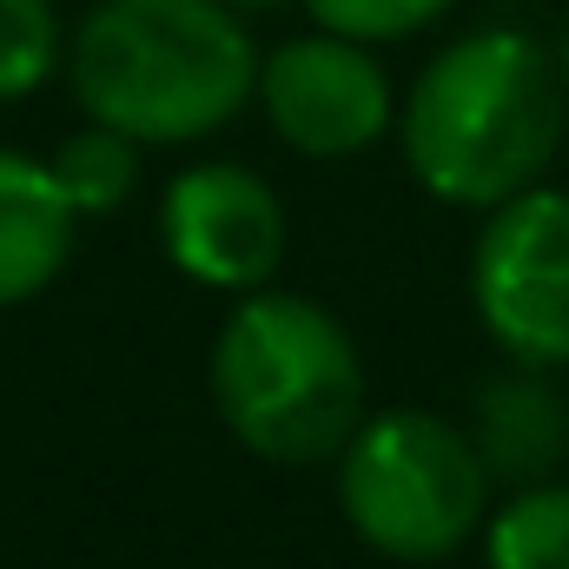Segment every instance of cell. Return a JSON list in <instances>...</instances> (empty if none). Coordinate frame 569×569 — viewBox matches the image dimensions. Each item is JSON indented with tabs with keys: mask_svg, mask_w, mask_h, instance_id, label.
Here are the masks:
<instances>
[{
	"mask_svg": "<svg viewBox=\"0 0 569 569\" xmlns=\"http://www.w3.org/2000/svg\"><path fill=\"white\" fill-rule=\"evenodd\" d=\"M563 120L569 93L557 53L523 27H477L430 53V67L398 100V146L430 199L490 212L543 186Z\"/></svg>",
	"mask_w": 569,
	"mask_h": 569,
	"instance_id": "obj_1",
	"label": "cell"
},
{
	"mask_svg": "<svg viewBox=\"0 0 569 569\" xmlns=\"http://www.w3.org/2000/svg\"><path fill=\"white\" fill-rule=\"evenodd\" d=\"M259 40L226 0H93L67 40L87 120L146 146H192L259 100Z\"/></svg>",
	"mask_w": 569,
	"mask_h": 569,
	"instance_id": "obj_2",
	"label": "cell"
},
{
	"mask_svg": "<svg viewBox=\"0 0 569 569\" xmlns=\"http://www.w3.org/2000/svg\"><path fill=\"white\" fill-rule=\"evenodd\" d=\"M212 411L266 463H338L365 425V358L338 311L305 291H239L206 358Z\"/></svg>",
	"mask_w": 569,
	"mask_h": 569,
	"instance_id": "obj_3",
	"label": "cell"
},
{
	"mask_svg": "<svg viewBox=\"0 0 569 569\" xmlns=\"http://www.w3.org/2000/svg\"><path fill=\"white\" fill-rule=\"evenodd\" d=\"M477 437L437 411H371L338 450V510L385 563H450L490 517Z\"/></svg>",
	"mask_w": 569,
	"mask_h": 569,
	"instance_id": "obj_4",
	"label": "cell"
},
{
	"mask_svg": "<svg viewBox=\"0 0 569 569\" xmlns=\"http://www.w3.org/2000/svg\"><path fill=\"white\" fill-rule=\"evenodd\" d=\"M470 305L510 365H569V192L530 186L483 212L470 246Z\"/></svg>",
	"mask_w": 569,
	"mask_h": 569,
	"instance_id": "obj_5",
	"label": "cell"
},
{
	"mask_svg": "<svg viewBox=\"0 0 569 569\" xmlns=\"http://www.w3.org/2000/svg\"><path fill=\"white\" fill-rule=\"evenodd\" d=\"M266 127L305 159H351L398 133V93L378 53L351 33L311 27L259 60Z\"/></svg>",
	"mask_w": 569,
	"mask_h": 569,
	"instance_id": "obj_6",
	"label": "cell"
},
{
	"mask_svg": "<svg viewBox=\"0 0 569 569\" xmlns=\"http://www.w3.org/2000/svg\"><path fill=\"white\" fill-rule=\"evenodd\" d=\"M159 246L172 272L206 291H259L284 259L279 192L239 159H199L159 192Z\"/></svg>",
	"mask_w": 569,
	"mask_h": 569,
	"instance_id": "obj_7",
	"label": "cell"
},
{
	"mask_svg": "<svg viewBox=\"0 0 569 569\" xmlns=\"http://www.w3.org/2000/svg\"><path fill=\"white\" fill-rule=\"evenodd\" d=\"M80 212L47 159L0 146V311L40 298L73 259Z\"/></svg>",
	"mask_w": 569,
	"mask_h": 569,
	"instance_id": "obj_8",
	"label": "cell"
},
{
	"mask_svg": "<svg viewBox=\"0 0 569 569\" xmlns=\"http://www.w3.org/2000/svg\"><path fill=\"white\" fill-rule=\"evenodd\" d=\"M470 437H477L490 477H503V483H537L569 443V405L543 385L537 365H517L510 378L483 385Z\"/></svg>",
	"mask_w": 569,
	"mask_h": 569,
	"instance_id": "obj_9",
	"label": "cell"
},
{
	"mask_svg": "<svg viewBox=\"0 0 569 569\" xmlns=\"http://www.w3.org/2000/svg\"><path fill=\"white\" fill-rule=\"evenodd\" d=\"M477 543L483 569H569V483H517L503 503H490Z\"/></svg>",
	"mask_w": 569,
	"mask_h": 569,
	"instance_id": "obj_10",
	"label": "cell"
},
{
	"mask_svg": "<svg viewBox=\"0 0 569 569\" xmlns=\"http://www.w3.org/2000/svg\"><path fill=\"white\" fill-rule=\"evenodd\" d=\"M140 152H146V140L107 127V120H87L80 133H67V140L53 146L47 166H53L60 192L73 199V212L100 219V212H120L140 192Z\"/></svg>",
	"mask_w": 569,
	"mask_h": 569,
	"instance_id": "obj_11",
	"label": "cell"
},
{
	"mask_svg": "<svg viewBox=\"0 0 569 569\" xmlns=\"http://www.w3.org/2000/svg\"><path fill=\"white\" fill-rule=\"evenodd\" d=\"M67 40H60V13L53 0H0V107L27 100L53 80Z\"/></svg>",
	"mask_w": 569,
	"mask_h": 569,
	"instance_id": "obj_12",
	"label": "cell"
},
{
	"mask_svg": "<svg viewBox=\"0 0 569 569\" xmlns=\"http://www.w3.org/2000/svg\"><path fill=\"white\" fill-rule=\"evenodd\" d=\"M298 7L311 13V27L351 33L365 47H391V40L425 33L430 20H443L457 0H298Z\"/></svg>",
	"mask_w": 569,
	"mask_h": 569,
	"instance_id": "obj_13",
	"label": "cell"
},
{
	"mask_svg": "<svg viewBox=\"0 0 569 569\" xmlns=\"http://www.w3.org/2000/svg\"><path fill=\"white\" fill-rule=\"evenodd\" d=\"M226 7H232V13H246V20H252V13H279V7H291V0H226Z\"/></svg>",
	"mask_w": 569,
	"mask_h": 569,
	"instance_id": "obj_14",
	"label": "cell"
},
{
	"mask_svg": "<svg viewBox=\"0 0 569 569\" xmlns=\"http://www.w3.org/2000/svg\"><path fill=\"white\" fill-rule=\"evenodd\" d=\"M557 73H563V93H569V20H563V40H557Z\"/></svg>",
	"mask_w": 569,
	"mask_h": 569,
	"instance_id": "obj_15",
	"label": "cell"
}]
</instances>
